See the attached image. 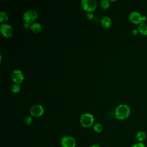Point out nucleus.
<instances>
[{
	"label": "nucleus",
	"instance_id": "obj_1",
	"mask_svg": "<svg viewBox=\"0 0 147 147\" xmlns=\"http://www.w3.org/2000/svg\"><path fill=\"white\" fill-rule=\"evenodd\" d=\"M131 113L130 107L126 104H120L118 105L114 110V115L115 118L120 121L126 119Z\"/></svg>",
	"mask_w": 147,
	"mask_h": 147
},
{
	"label": "nucleus",
	"instance_id": "obj_2",
	"mask_svg": "<svg viewBox=\"0 0 147 147\" xmlns=\"http://www.w3.org/2000/svg\"><path fill=\"white\" fill-rule=\"evenodd\" d=\"M80 122L84 127H90L94 125V117L92 114L89 113H83L80 117Z\"/></svg>",
	"mask_w": 147,
	"mask_h": 147
},
{
	"label": "nucleus",
	"instance_id": "obj_3",
	"mask_svg": "<svg viewBox=\"0 0 147 147\" xmlns=\"http://www.w3.org/2000/svg\"><path fill=\"white\" fill-rule=\"evenodd\" d=\"M38 17L37 12L33 9H29L26 10L22 16V18L25 22L32 24L37 19Z\"/></svg>",
	"mask_w": 147,
	"mask_h": 147
},
{
	"label": "nucleus",
	"instance_id": "obj_4",
	"mask_svg": "<svg viewBox=\"0 0 147 147\" xmlns=\"http://www.w3.org/2000/svg\"><path fill=\"white\" fill-rule=\"evenodd\" d=\"M80 3L82 8L88 12L94 11L97 6L96 0H82Z\"/></svg>",
	"mask_w": 147,
	"mask_h": 147
},
{
	"label": "nucleus",
	"instance_id": "obj_5",
	"mask_svg": "<svg viewBox=\"0 0 147 147\" xmlns=\"http://www.w3.org/2000/svg\"><path fill=\"white\" fill-rule=\"evenodd\" d=\"M129 19L131 22L136 25H140L144 22V16L137 11H133L129 15Z\"/></svg>",
	"mask_w": 147,
	"mask_h": 147
},
{
	"label": "nucleus",
	"instance_id": "obj_6",
	"mask_svg": "<svg viewBox=\"0 0 147 147\" xmlns=\"http://www.w3.org/2000/svg\"><path fill=\"white\" fill-rule=\"evenodd\" d=\"M60 144L62 147H75L76 142L74 137L69 136H65L61 138Z\"/></svg>",
	"mask_w": 147,
	"mask_h": 147
},
{
	"label": "nucleus",
	"instance_id": "obj_7",
	"mask_svg": "<svg viewBox=\"0 0 147 147\" xmlns=\"http://www.w3.org/2000/svg\"><path fill=\"white\" fill-rule=\"evenodd\" d=\"M44 113V108L41 105H34L32 106L29 110V113L32 117H38L41 116Z\"/></svg>",
	"mask_w": 147,
	"mask_h": 147
},
{
	"label": "nucleus",
	"instance_id": "obj_8",
	"mask_svg": "<svg viewBox=\"0 0 147 147\" xmlns=\"http://www.w3.org/2000/svg\"><path fill=\"white\" fill-rule=\"evenodd\" d=\"M0 30L1 34L5 37H10L13 34L14 32L13 27L10 25L6 23H3L1 25Z\"/></svg>",
	"mask_w": 147,
	"mask_h": 147
},
{
	"label": "nucleus",
	"instance_id": "obj_9",
	"mask_svg": "<svg viewBox=\"0 0 147 147\" xmlns=\"http://www.w3.org/2000/svg\"><path fill=\"white\" fill-rule=\"evenodd\" d=\"M11 78L14 83L20 84L24 80V76L20 69H14L11 72Z\"/></svg>",
	"mask_w": 147,
	"mask_h": 147
},
{
	"label": "nucleus",
	"instance_id": "obj_10",
	"mask_svg": "<svg viewBox=\"0 0 147 147\" xmlns=\"http://www.w3.org/2000/svg\"><path fill=\"white\" fill-rule=\"evenodd\" d=\"M100 24L105 28H109L111 26L112 21L108 16H103L100 20Z\"/></svg>",
	"mask_w": 147,
	"mask_h": 147
},
{
	"label": "nucleus",
	"instance_id": "obj_11",
	"mask_svg": "<svg viewBox=\"0 0 147 147\" xmlns=\"http://www.w3.org/2000/svg\"><path fill=\"white\" fill-rule=\"evenodd\" d=\"M146 137L147 135L146 132L142 130L138 131L136 134V138L138 141V142H143L144 141H145L146 139Z\"/></svg>",
	"mask_w": 147,
	"mask_h": 147
},
{
	"label": "nucleus",
	"instance_id": "obj_12",
	"mask_svg": "<svg viewBox=\"0 0 147 147\" xmlns=\"http://www.w3.org/2000/svg\"><path fill=\"white\" fill-rule=\"evenodd\" d=\"M30 29L33 32L37 33H39L41 30L42 26L39 22H34L30 24Z\"/></svg>",
	"mask_w": 147,
	"mask_h": 147
},
{
	"label": "nucleus",
	"instance_id": "obj_13",
	"mask_svg": "<svg viewBox=\"0 0 147 147\" xmlns=\"http://www.w3.org/2000/svg\"><path fill=\"white\" fill-rule=\"evenodd\" d=\"M138 31L142 36H147V24L144 22L138 25Z\"/></svg>",
	"mask_w": 147,
	"mask_h": 147
},
{
	"label": "nucleus",
	"instance_id": "obj_14",
	"mask_svg": "<svg viewBox=\"0 0 147 147\" xmlns=\"http://www.w3.org/2000/svg\"><path fill=\"white\" fill-rule=\"evenodd\" d=\"M93 130L96 133H100L103 130V126L100 123H95L93 125Z\"/></svg>",
	"mask_w": 147,
	"mask_h": 147
},
{
	"label": "nucleus",
	"instance_id": "obj_15",
	"mask_svg": "<svg viewBox=\"0 0 147 147\" xmlns=\"http://www.w3.org/2000/svg\"><path fill=\"white\" fill-rule=\"evenodd\" d=\"M11 90L13 93H15V94H17V93L20 92V91L21 90L20 85L19 84L14 83L11 87Z\"/></svg>",
	"mask_w": 147,
	"mask_h": 147
},
{
	"label": "nucleus",
	"instance_id": "obj_16",
	"mask_svg": "<svg viewBox=\"0 0 147 147\" xmlns=\"http://www.w3.org/2000/svg\"><path fill=\"white\" fill-rule=\"evenodd\" d=\"M8 18H9L8 15L5 11H1L0 12V22H3L7 21Z\"/></svg>",
	"mask_w": 147,
	"mask_h": 147
},
{
	"label": "nucleus",
	"instance_id": "obj_17",
	"mask_svg": "<svg viewBox=\"0 0 147 147\" xmlns=\"http://www.w3.org/2000/svg\"><path fill=\"white\" fill-rule=\"evenodd\" d=\"M110 3L107 0H102L100 2V6L103 9H106L109 7Z\"/></svg>",
	"mask_w": 147,
	"mask_h": 147
},
{
	"label": "nucleus",
	"instance_id": "obj_18",
	"mask_svg": "<svg viewBox=\"0 0 147 147\" xmlns=\"http://www.w3.org/2000/svg\"><path fill=\"white\" fill-rule=\"evenodd\" d=\"M32 121H33V118L31 115H27L24 118V122L28 125H30Z\"/></svg>",
	"mask_w": 147,
	"mask_h": 147
},
{
	"label": "nucleus",
	"instance_id": "obj_19",
	"mask_svg": "<svg viewBox=\"0 0 147 147\" xmlns=\"http://www.w3.org/2000/svg\"><path fill=\"white\" fill-rule=\"evenodd\" d=\"M131 147H146V146L145 145V144H144V142H136L134 144H133Z\"/></svg>",
	"mask_w": 147,
	"mask_h": 147
},
{
	"label": "nucleus",
	"instance_id": "obj_20",
	"mask_svg": "<svg viewBox=\"0 0 147 147\" xmlns=\"http://www.w3.org/2000/svg\"><path fill=\"white\" fill-rule=\"evenodd\" d=\"M131 34H132V35H133V36H137V35L138 34V29H133V30H131Z\"/></svg>",
	"mask_w": 147,
	"mask_h": 147
},
{
	"label": "nucleus",
	"instance_id": "obj_21",
	"mask_svg": "<svg viewBox=\"0 0 147 147\" xmlns=\"http://www.w3.org/2000/svg\"><path fill=\"white\" fill-rule=\"evenodd\" d=\"M86 16H87V18L88 19H89V20H91V19H92V18H94V14H92V13H88Z\"/></svg>",
	"mask_w": 147,
	"mask_h": 147
},
{
	"label": "nucleus",
	"instance_id": "obj_22",
	"mask_svg": "<svg viewBox=\"0 0 147 147\" xmlns=\"http://www.w3.org/2000/svg\"><path fill=\"white\" fill-rule=\"evenodd\" d=\"M23 26L25 28H30V24H29V23H27V22H24V24H23Z\"/></svg>",
	"mask_w": 147,
	"mask_h": 147
},
{
	"label": "nucleus",
	"instance_id": "obj_23",
	"mask_svg": "<svg viewBox=\"0 0 147 147\" xmlns=\"http://www.w3.org/2000/svg\"><path fill=\"white\" fill-rule=\"evenodd\" d=\"M90 147H100V146L99 145H93L91 146Z\"/></svg>",
	"mask_w": 147,
	"mask_h": 147
}]
</instances>
